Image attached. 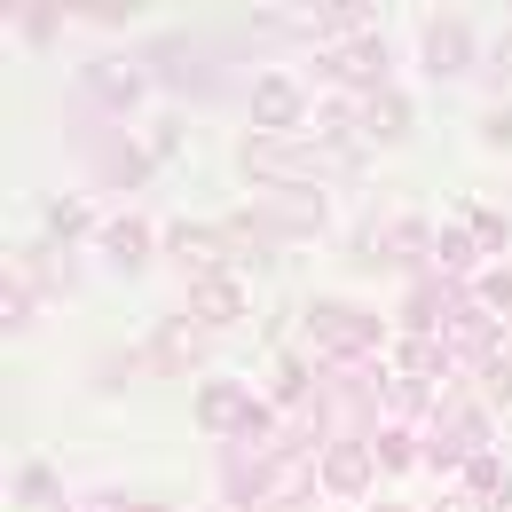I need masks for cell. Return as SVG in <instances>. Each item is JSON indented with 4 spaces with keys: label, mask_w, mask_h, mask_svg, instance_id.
Masks as SVG:
<instances>
[{
    "label": "cell",
    "mask_w": 512,
    "mask_h": 512,
    "mask_svg": "<svg viewBox=\"0 0 512 512\" xmlns=\"http://www.w3.org/2000/svg\"><path fill=\"white\" fill-rule=\"evenodd\" d=\"M64 142H71V158H79V174H87L95 197H134V190H150V174H158L142 134L127 119L87 111V103H64Z\"/></svg>",
    "instance_id": "cell-1"
},
{
    "label": "cell",
    "mask_w": 512,
    "mask_h": 512,
    "mask_svg": "<svg viewBox=\"0 0 512 512\" xmlns=\"http://www.w3.org/2000/svg\"><path fill=\"white\" fill-rule=\"evenodd\" d=\"M142 71L158 79V95H174L182 111H213V103H229V95H245L237 79H229V48L221 40H205V32H150L142 48Z\"/></svg>",
    "instance_id": "cell-2"
},
{
    "label": "cell",
    "mask_w": 512,
    "mask_h": 512,
    "mask_svg": "<svg viewBox=\"0 0 512 512\" xmlns=\"http://www.w3.org/2000/svg\"><path fill=\"white\" fill-rule=\"evenodd\" d=\"M386 355H371V363H323L316 379V402H308V426H316V442H371L386 426Z\"/></svg>",
    "instance_id": "cell-3"
},
{
    "label": "cell",
    "mask_w": 512,
    "mask_h": 512,
    "mask_svg": "<svg viewBox=\"0 0 512 512\" xmlns=\"http://www.w3.org/2000/svg\"><path fill=\"white\" fill-rule=\"evenodd\" d=\"M386 331L394 323L371 300H347V292H316L300 308V339H308L316 363H371V355H386Z\"/></svg>",
    "instance_id": "cell-4"
},
{
    "label": "cell",
    "mask_w": 512,
    "mask_h": 512,
    "mask_svg": "<svg viewBox=\"0 0 512 512\" xmlns=\"http://www.w3.org/2000/svg\"><path fill=\"white\" fill-rule=\"evenodd\" d=\"M481 449H497V410H489L473 386H449L434 426H426V473H442L449 489H457V473H465Z\"/></svg>",
    "instance_id": "cell-5"
},
{
    "label": "cell",
    "mask_w": 512,
    "mask_h": 512,
    "mask_svg": "<svg viewBox=\"0 0 512 512\" xmlns=\"http://www.w3.org/2000/svg\"><path fill=\"white\" fill-rule=\"evenodd\" d=\"M190 410H197V434L213 449L221 442H276V434H284V410L245 379H205Z\"/></svg>",
    "instance_id": "cell-6"
},
{
    "label": "cell",
    "mask_w": 512,
    "mask_h": 512,
    "mask_svg": "<svg viewBox=\"0 0 512 512\" xmlns=\"http://www.w3.org/2000/svg\"><path fill=\"white\" fill-rule=\"evenodd\" d=\"M158 95V79L142 71V56H87L79 64V79H71L64 103H87V111H103V119H127V127H142V103Z\"/></svg>",
    "instance_id": "cell-7"
},
{
    "label": "cell",
    "mask_w": 512,
    "mask_h": 512,
    "mask_svg": "<svg viewBox=\"0 0 512 512\" xmlns=\"http://www.w3.org/2000/svg\"><path fill=\"white\" fill-rule=\"evenodd\" d=\"M205 347H213V331H205L190 308H174V316L142 323V339H134V355H142V379H158V386H190V379H205Z\"/></svg>",
    "instance_id": "cell-8"
},
{
    "label": "cell",
    "mask_w": 512,
    "mask_h": 512,
    "mask_svg": "<svg viewBox=\"0 0 512 512\" xmlns=\"http://www.w3.org/2000/svg\"><path fill=\"white\" fill-rule=\"evenodd\" d=\"M481 48H489V32L465 16V8H426V24H418V71L426 79H481Z\"/></svg>",
    "instance_id": "cell-9"
},
{
    "label": "cell",
    "mask_w": 512,
    "mask_h": 512,
    "mask_svg": "<svg viewBox=\"0 0 512 512\" xmlns=\"http://www.w3.org/2000/svg\"><path fill=\"white\" fill-rule=\"evenodd\" d=\"M308 71L323 79V95H379V87H394V48H386V32L371 24L363 40H347V48H316L308 56Z\"/></svg>",
    "instance_id": "cell-10"
},
{
    "label": "cell",
    "mask_w": 512,
    "mask_h": 512,
    "mask_svg": "<svg viewBox=\"0 0 512 512\" xmlns=\"http://www.w3.org/2000/svg\"><path fill=\"white\" fill-rule=\"evenodd\" d=\"M245 111H253L260 134H300L308 119H316V95H308V79L300 71H253L245 79Z\"/></svg>",
    "instance_id": "cell-11"
},
{
    "label": "cell",
    "mask_w": 512,
    "mask_h": 512,
    "mask_svg": "<svg viewBox=\"0 0 512 512\" xmlns=\"http://www.w3.org/2000/svg\"><path fill=\"white\" fill-rule=\"evenodd\" d=\"M8 276H16L24 292H40L48 308L79 300V260H71V245H56L48 229H40V237H24V245H8Z\"/></svg>",
    "instance_id": "cell-12"
},
{
    "label": "cell",
    "mask_w": 512,
    "mask_h": 512,
    "mask_svg": "<svg viewBox=\"0 0 512 512\" xmlns=\"http://www.w3.org/2000/svg\"><path fill=\"white\" fill-rule=\"evenodd\" d=\"M260 221L284 237V245H316V237H331V190L323 182H284V190H260Z\"/></svg>",
    "instance_id": "cell-13"
},
{
    "label": "cell",
    "mask_w": 512,
    "mask_h": 512,
    "mask_svg": "<svg viewBox=\"0 0 512 512\" xmlns=\"http://www.w3.org/2000/svg\"><path fill=\"white\" fill-rule=\"evenodd\" d=\"M379 457H371V442H323L316 449V489L331 497V505H371V489H379Z\"/></svg>",
    "instance_id": "cell-14"
},
{
    "label": "cell",
    "mask_w": 512,
    "mask_h": 512,
    "mask_svg": "<svg viewBox=\"0 0 512 512\" xmlns=\"http://www.w3.org/2000/svg\"><path fill=\"white\" fill-rule=\"evenodd\" d=\"M95 253L111 260L119 276H142L150 260H166V229L142 213V205H119L111 221H103V237H95Z\"/></svg>",
    "instance_id": "cell-15"
},
{
    "label": "cell",
    "mask_w": 512,
    "mask_h": 512,
    "mask_svg": "<svg viewBox=\"0 0 512 512\" xmlns=\"http://www.w3.org/2000/svg\"><path fill=\"white\" fill-rule=\"evenodd\" d=\"M182 308H190L205 331H237V323H253V284H245L237 268H213V276L182 284Z\"/></svg>",
    "instance_id": "cell-16"
},
{
    "label": "cell",
    "mask_w": 512,
    "mask_h": 512,
    "mask_svg": "<svg viewBox=\"0 0 512 512\" xmlns=\"http://www.w3.org/2000/svg\"><path fill=\"white\" fill-rule=\"evenodd\" d=\"M166 268H182V284L213 276V268H229V237H221V221H197V213L166 221Z\"/></svg>",
    "instance_id": "cell-17"
},
{
    "label": "cell",
    "mask_w": 512,
    "mask_h": 512,
    "mask_svg": "<svg viewBox=\"0 0 512 512\" xmlns=\"http://www.w3.org/2000/svg\"><path fill=\"white\" fill-rule=\"evenodd\" d=\"M434 237H442V221H426L418 205H394L386 213V268H402L410 284L434 276Z\"/></svg>",
    "instance_id": "cell-18"
},
{
    "label": "cell",
    "mask_w": 512,
    "mask_h": 512,
    "mask_svg": "<svg viewBox=\"0 0 512 512\" xmlns=\"http://www.w3.org/2000/svg\"><path fill=\"white\" fill-rule=\"evenodd\" d=\"M316 379H323V363L308 355V347H276V355H268V402H276L284 418H308Z\"/></svg>",
    "instance_id": "cell-19"
},
{
    "label": "cell",
    "mask_w": 512,
    "mask_h": 512,
    "mask_svg": "<svg viewBox=\"0 0 512 512\" xmlns=\"http://www.w3.org/2000/svg\"><path fill=\"white\" fill-rule=\"evenodd\" d=\"M221 237H229V268L245 276V268H276V253H284V237L260 221V205L245 197L237 213H221Z\"/></svg>",
    "instance_id": "cell-20"
},
{
    "label": "cell",
    "mask_w": 512,
    "mask_h": 512,
    "mask_svg": "<svg viewBox=\"0 0 512 512\" xmlns=\"http://www.w3.org/2000/svg\"><path fill=\"white\" fill-rule=\"evenodd\" d=\"M442 339L457 347V363L473 371V363H489V355H505L512 323H505V316H489V308H473V292H465V308L449 316V331H442Z\"/></svg>",
    "instance_id": "cell-21"
},
{
    "label": "cell",
    "mask_w": 512,
    "mask_h": 512,
    "mask_svg": "<svg viewBox=\"0 0 512 512\" xmlns=\"http://www.w3.org/2000/svg\"><path fill=\"white\" fill-rule=\"evenodd\" d=\"M308 16V56L316 48H347V40H363L379 16H371V0H316V8H300Z\"/></svg>",
    "instance_id": "cell-22"
},
{
    "label": "cell",
    "mask_w": 512,
    "mask_h": 512,
    "mask_svg": "<svg viewBox=\"0 0 512 512\" xmlns=\"http://www.w3.org/2000/svg\"><path fill=\"white\" fill-rule=\"evenodd\" d=\"M103 221H111V213H103L95 197H79V190H56V197H48V213H40V229H48L56 245H71V253H79V245H95V237H103Z\"/></svg>",
    "instance_id": "cell-23"
},
{
    "label": "cell",
    "mask_w": 512,
    "mask_h": 512,
    "mask_svg": "<svg viewBox=\"0 0 512 512\" xmlns=\"http://www.w3.org/2000/svg\"><path fill=\"white\" fill-rule=\"evenodd\" d=\"M8 505H16V512H71L79 497L64 489V473H56L48 457H24V465L8 473Z\"/></svg>",
    "instance_id": "cell-24"
},
{
    "label": "cell",
    "mask_w": 512,
    "mask_h": 512,
    "mask_svg": "<svg viewBox=\"0 0 512 512\" xmlns=\"http://www.w3.org/2000/svg\"><path fill=\"white\" fill-rule=\"evenodd\" d=\"M410 134H418V103H410L402 87H379V95L363 103V142H371V150H402Z\"/></svg>",
    "instance_id": "cell-25"
},
{
    "label": "cell",
    "mask_w": 512,
    "mask_h": 512,
    "mask_svg": "<svg viewBox=\"0 0 512 512\" xmlns=\"http://www.w3.org/2000/svg\"><path fill=\"white\" fill-rule=\"evenodd\" d=\"M394 371H410V379H434V386H465V363H457V347L449 339H394V355H386Z\"/></svg>",
    "instance_id": "cell-26"
},
{
    "label": "cell",
    "mask_w": 512,
    "mask_h": 512,
    "mask_svg": "<svg viewBox=\"0 0 512 512\" xmlns=\"http://www.w3.org/2000/svg\"><path fill=\"white\" fill-rule=\"evenodd\" d=\"M371 457H379V473H386V481H402V473H418V465H426V434H418V426H394V418H386L379 434H371Z\"/></svg>",
    "instance_id": "cell-27"
},
{
    "label": "cell",
    "mask_w": 512,
    "mask_h": 512,
    "mask_svg": "<svg viewBox=\"0 0 512 512\" xmlns=\"http://www.w3.org/2000/svg\"><path fill=\"white\" fill-rule=\"evenodd\" d=\"M505 489H512V465H505V449H481V457H473V465L457 473V497H465L473 512H489L497 497H505Z\"/></svg>",
    "instance_id": "cell-28"
},
{
    "label": "cell",
    "mask_w": 512,
    "mask_h": 512,
    "mask_svg": "<svg viewBox=\"0 0 512 512\" xmlns=\"http://www.w3.org/2000/svg\"><path fill=\"white\" fill-rule=\"evenodd\" d=\"M64 24H71V8H56V0H16V8H8V32H16L24 48H48Z\"/></svg>",
    "instance_id": "cell-29"
},
{
    "label": "cell",
    "mask_w": 512,
    "mask_h": 512,
    "mask_svg": "<svg viewBox=\"0 0 512 512\" xmlns=\"http://www.w3.org/2000/svg\"><path fill=\"white\" fill-rule=\"evenodd\" d=\"M134 134H142V150L166 166V158H182V142H190V111H182V103H166V111H150Z\"/></svg>",
    "instance_id": "cell-30"
},
{
    "label": "cell",
    "mask_w": 512,
    "mask_h": 512,
    "mask_svg": "<svg viewBox=\"0 0 512 512\" xmlns=\"http://www.w3.org/2000/svg\"><path fill=\"white\" fill-rule=\"evenodd\" d=\"M134 379H142V355H134V347H103V355H95V371H87V386H95L103 402H119Z\"/></svg>",
    "instance_id": "cell-31"
},
{
    "label": "cell",
    "mask_w": 512,
    "mask_h": 512,
    "mask_svg": "<svg viewBox=\"0 0 512 512\" xmlns=\"http://www.w3.org/2000/svg\"><path fill=\"white\" fill-rule=\"evenodd\" d=\"M457 221L473 229V245H481L489 260H505V253H512V213H497V205H481V197H473V205H465Z\"/></svg>",
    "instance_id": "cell-32"
},
{
    "label": "cell",
    "mask_w": 512,
    "mask_h": 512,
    "mask_svg": "<svg viewBox=\"0 0 512 512\" xmlns=\"http://www.w3.org/2000/svg\"><path fill=\"white\" fill-rule=\"evenodd\" d=\"M40 308H48L40 292H24L16 276H0V331H8V339H24V331H40Z\"/></svg>",
    "instance_id": "cell-33"
},
{
    "label": "cell",
    "mask_w": 512,
    "mask_h": 512,
    "mask_svg": "<svg viewBox=\"0 0 512 512\" xmlns=\"http://www.w3.org/2000/svg\"><path fill=\"white\" fill-rule=\"evenodd\" d=\"M481 95H489V103H512V24L489 32V48H481Z\"/></svg>",
    "instance_id": "cell-34"
},
{
    "label": "cell",
    "mask_w": 512,
    "mask_h": 512,
    "mask_svg": "<svg viewBox=\"0 0 512 512\" xmlns=\"http://www.w3.org/2000/svg\"><path fill=\"white\" fill-rule=\"evenodd\" d=\"M465 292H473V308H489V316L512 323V260H489V268H481Z\"/></svg>",
    "instance_id": "cell-35"
},
{
    "label": "cell",
    "mask_w": 512,
    "mask_h": 512,
    "mask_svg": "<svg viewBox=\"0 0 512 512\" xmlns=\"http://www.w3.org/2000/svg\"><path fill=\"white\" fill-rule=\"evenodd\" d=\"M465 386H473L489 410H512V355H489V363H473V371H465Z\"/></svg>",
    "instance_id": "cell-36"
},
{
    "label": "cell",
    "mask_w": 512,
    "mask_h": 512,
    "mask_svg": "<svg viewBox=\"0 0 512 512\" xmlns=\"http://www.w3.org/2000/svg\"><path fill=\"white\" fill-rule=\"evenodd\" d=\"M347 253L363 260V268H386V205H379V213H363V221H355V237H347Z\"/></svg>",
    "instance_id": "cell-37"
},
{
    "label": "cell",
    "mask_w": 512,
    "mask_h": 512,
    "mask_svg": "<svg viewBox=\"0 0 512 512\" xmlns=\"http://www.w3.org/2000/svg\"><path fill=\"white\" fill-rule=\"evenodd\" d=\"M473 134H481V150H497V158H512V103H481V119H473Z\"/></svg>",
    "instance_id": "cell-38"
},
{
    "label": "cell",
    "mask_w": 512,
    "mask_h": 512,
    "mask_svg": "<svg viewBox=\"0 0 512 512\" xmlns=\"http://www.w3.org/2000/svg\"><path fill=\"white\" fill-rule=\"evenodd\" d=\"M71 512H142V497L119 489V481H95V489H79V505H71Z\"/></svg>",
    "instance_id": "cell-39"
},
{
    "label": "cell",
    "mask_w": 512,
    "mask_h": 512,
    "mask_svg": "<svg viewBox=\"0 0 512 512\" xmlns=\"http://www.w3.org/2000/svg\"><path fill=\"white\" fill-rule=\"evenodd\" d=\"M71 16H79V24H95V32H119V24L134 16V0H79Z\"/></svg>",
    "instance_id": "cell-40"
},
{
    "label": "cell",
    "mask_w": 512,
    "mask_h": 512,
    "mask_svg": "<svg viewBox=\"0 0 512 512\" xmlns=\"http://www.w3.org/2000/svg\"><path fill=\"white\" fill-rule=\"evenodd\" d=\"M363 512H418V505H402V497H371Z\"/></svg>",
    "instance_id": "cell-41"
},
{
    "label": "cell",
    "mask_w": 512,
    "mask_h": 512,
    "mask_svg": "<svg viewBox=\"0 0 512 512\" xmlns=\"http://www.w3.org/2000/svg\"><path fill=\"white\" fill-rule=\"evenodd\" d=\"M489 512H512V489H505V497H497V505H489Z\"/></svg>",
    "instance_id": "cell-42"
},
{
    "label": "cell",
    "mask_w": 512,
    "mask_h": 512,
    "mask_svg": "<svg viewBox=\"0 0 512 512\" xmlns=\"http://www.w3.org/2000/svg\"><path fill=\"white\" fill-rule=\"evenodd\" d=\"M505 355H512V339H505Z\"/></svg>",
    "instance_id": "cell-43"
},
{
    "label": "cell",
    "mask_w": 512,
    "mask_h": 512,
    "mask_svg": "<svg viewBox=\"0 0 512 512\" xmlns=\"http://www.w3.org/2000/svg\"><path fill=\"white\" fill-rule=\"evenodd\" d=\"M339 512H355V505H339Z\"/></svg>",
    "instance_id": "cell-44"
}]
</instances>
